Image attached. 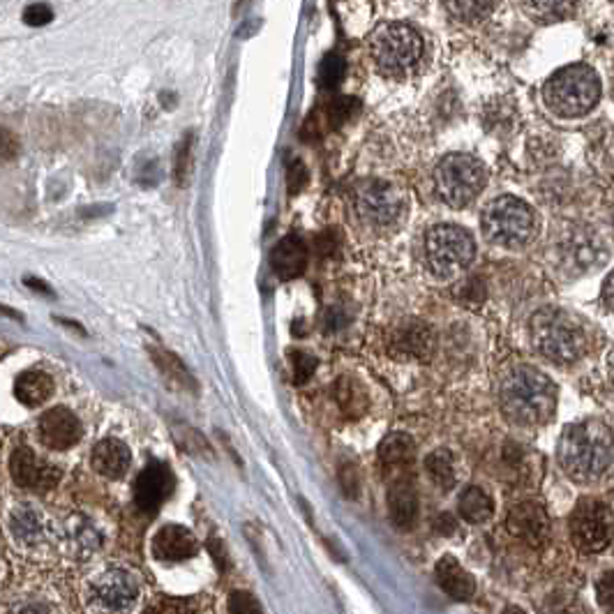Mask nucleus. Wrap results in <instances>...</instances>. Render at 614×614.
<instances>
[{"label": "nucleus", "instance_id": "nucleus-28", "mask_svg": "<svg viewBox=\"0 0 614 614\" xmlns=\"http://www.w3.org/2000/svg\"><path fill=\"white\" fill-rule=\"evenodd\" d=\"M425 472L432 478L437 487L441 490H450L456 485V460H453V453L448 448H437L432 450L428 457H425Z\"/></svg>", "mask_w": 614, "mask_h": 614}, {"label": "nucleus", "instance_id": "nucleus-37", "mask_svg": "<svg viewBox=\"0 0 614 614\" xmlns=\"http://www.w3.org/2000/svg\"><path fill=\"white\" fill-rule=\"evenodd\" d=\"M69 534L75 538V546H81L84 550H93L95 546H100V536L86 519L84 522H72L69 519Z\"/></svg>", "mask_w": 614, "mask_h": 614}, {"label": "nucleus", "instance_id": "nucleus-25", "mask_svg": "<svg viewBox=\"0 0 614 614\" xmlns=\"http://www.w3.org/2000/svg\"><path fill=\"white\" fill-rule=\"evenodd\" d=\"M53 393V379L47 372L28 370L23 375L16 376L14 382V395L16 400L26 407H40L51 397Z\"/></svg>", "mask_w": 614, "mask_h": 614}, {"label": "nucleus", "instance_id": "nucleus-29", "mask_svg": "<svg viewBox=\"0 0 614 614\" xmlns=\"http://www.w3.org/2000/svg\"><path fill=\"white\" fill-rule=\"evenodd\" d=\"M446 10L462 23H478L492 14L497 0H444Z\"/></svg>", "mask_w": 614, "mask_h": 614}, {"label": "nucleus", "instance_id": "nucleus-3", "mask_svg": "<svg viewBox=\"0 0 614 614\" xmlns=\"http://www.w3.org/2000/svg\"><path fill=\"white\" fill-rule=\"evenodd\" d=\"M531 342L540 356L552 363L568 366L582 358L589 349V330L580 317L559 310V307H543L531 317L529 323Z\"/></svg>", "mask_w": 614, "mask_h": 614}, {"label": "nucleus", "instance_id": "nucleus-19", "mask_svg": "<svg viewBox=\"0 0 614 614\" xmlns=\"http://www.w3.org/2000/svg\"><path fill=\"white\" fill-rule=\"evenodd\" d=\"M10 531L19 543L23 546H42L51 538L53 527L51 519L31 503H22L16 506L10 515Z\"/></svg>", "mask_w": 614, "mask_h": 614}, {"label": "nucleus", "instance_id": "nucleus-33", "mask_svg": "<svg viewBox=\"0 0 614 614\" xmlns=\"http://www.w3.org/2000/svg\"><path fill=\"white\" fill-rule=\"evenodd\" d=\"M289 360H292V370H293V384L296 386H302L312 379L314 370H317V358L305 351H292L289 354Z\"/></svg>", "mask_w": 614, "mask_h": 614}, {"label": "nucleus", "instance_id": "nucleus-9", "mask_svg": "<svg viewBox=\"0 0 614 614\" xmlns=\"http://www.w3.org/2000/svg\"><path fill=\"white\" fill-rule=\"evenodd\" d=\"M407 194L386 180H367L356 190V212L366 224L386 229L402 220Z\"/></svg>", "mask_w": 614, "mask_h": 614}, {"label": "nucleus", "instance_id": "nucleus-36", "mask_svg": "<svg viewBox=\"0 0 614 614\" xmlns=\"http://www.w3.org/2000/svg\"><path fill=\"white\" fill-rule=\"evenodd\" d=\"M229 614H264L259 600L249 591H231L227 600Z\"/></svg>", "mask_w": 614, "mask_h": 614}, {"label": "nucleus", "instance_id": "nucleus-4", "mask_svg": "<svg viewBox=\"0 0 614 614\" xmlns=\"http://www.w3.org/2000/svg\"><path fill=\"white\" fill-rule=\"evenodd\" d=\"M543 100L562 118H582L600 100V79L589 65H566L543 86Z\"/></svg>", "mask_w": 614, "mask_h": 614}, {"label": "nucleus", "instance_id": "nucleus-10", "mask_svg": "<svg viewBox=\"0 0 614 614\" xmlns=\"http://www.w3.org/2000/svg\"><path fill=\"white\" fill-rule=\"evenodd\" d=\"M612 510L603 501L584 499L571 515V540L577 550L596 555L612 540Z\"/></svg>", "mask_w": 614, "mask_h": 614}, {"label": "nucleus", "instance_id": "nucleus-2", "mask_svg": "<svg viewBox=\"0 0 614 614\" xmlns=\"http://www.w3.org/2000/svg\"><path fill=\"white\" fill-rule=\"evenodd\" d=\"M556 456L564 474L575 483L599 481L614 460V437L603 420L587 419L564 429Z\"/></svg>", "mask_w": 614, "mask_h": 614}, {"label": "nucleus", "instance_id": "nucleus-45", "mask_svg": "<svg viewBox=\"0 0 614 614\" xmlns=\"http://www.w3.org/2000/svg\"><path fill=\"white\" fill-rule=\"evenodd\" d=\"M503 614H527V612L522 608H518V605H510V608H506V612Z\"/></svg>", "mask_w": 614, "mask_h": 614}, {"label": "nucleus", "instance_id": "nucleus-43", "mask_svg": "<svg viewBox=\"0 0 614 614\" xmlns=\"http://www.w3.org/2000/svg\"><path fill=\"white\" fill-rule=\"evenodd\" d=\"M600 301H603V305L608 307V310H612L614 312V270L608 277H605L603 289H600Z\"/></svg>", "mask_w": 614, "mask_h": 614}, {"label": "nucleus", "instance_id": "nucleus-7", "mask_svg": "<svg viewBox=\"0 0 614 614\" xmlns=\"http://www.w3.org/2000/svg\"><path fill=\"white\" fill-rule=\"evenodd\" d=\"M476 243L472 233L457 224H437L425 236V261L441 280H453L472 266Z\"/></svg>", "mask_w": 614, "mask_h": 614}, {"label": "nucleus", "instance_id": "nucleus-14", "mask_svg": "<svg viewBox=\"0 0 614 614\" xmlns=\"http://www.w3.org/2000/svg\"><path fill=\"white\" fill-rule=\"evenodd\" d=\"M176 487V478L165 462H150L134 483V503L143 513L155 510L171 497Z\"/></svg>", "mask_w": 614, "mask_h": 614}, {"label": "nucleus", "instance_id": "nucleus-27", "mask_svg": "<svg viewBox=\"0 0 614 614\" xmlns=\"http://www.w3.org/2000/svg\"><path fill=\"white\" fill-rule=\"evenodd\" d=\"M460 515L472 522V525H483V522H490L494 515V501L492 497L483 490V487H466L465 492L460 494Z\"/></svg>", "mask_w": 614, "mask_h": 614}, {"label": "nucleus", "instance_id": "nucleus-42", "mask_svg": "<svg viewBox=\"0 0 614 614\" xmlns=\"http://www.w3.org/2000/svg\"><path fill=\"white\" fill-rule=\"evenodd\" d=\"M305 180H307V174H305L302 162H292V169H289V192L296 194V192L305 185Z\"/></svg>", "mask_w": 614, "mask_h": 614}, {"label": "nucleus", "instance_id": "nucleus-16", "mask_svg": "<svg viewBox=\"0 0 614 614\" xmlns=\"http://www.w3.org/2000/svg\"><path fill=\"white\" fill-rule=\"evenodd\" d=\"M84 435L81 420L65 407H53L40 419V439L53 450H68L77 446Z\"/></svg>", "mask_w": 614, "mask_h": 614}, {"label": "nucleus", "instance_id": "nucleus-24", "mask_svg": "<svg viewBox=\"0 0 614 614\" xmlns=\"http://www.w3.org/2000/svg\"><path fill=\"white\" fill-rule=\"evenodd\" d=\"M93 469H95L100 476L109 478V481H116V478L125 476L130 466V448L122 441L118 439H102L100 444L93 448Z\"/></svg>", "mask_w": 614, "mask_h": 614}, {"label": "nucleus", "instance_id": "nucleus-17", "mask_svg": "<svg viewBox=\"0 0 614 614\" xmlns=\"http://www.w3.org/2000/svg\"><path fill=\"white\" fill-rule=\"evenodd\" d=\"M388 515L391 522L397 529L409 531L419 522V494H416V483L411 476L393 478L391 487H388Z\"/></svg>", "mask_w": 614, "mask_h": 614}, {"label": "nucleus", "instance_id": "nucleus-32", "mask_svg": "<svg viewBox=\"0 0 614 614\" xmlns=\"http://www.w3.org/2000/svg\"><path fill=\"white\" fill-rule=\"evenodd\" d=\"M582 0H529L531 10L546 19H566L580 7Z\"/></svg>", "mask_w": 614, "mask_h": 614}, {"label": "nucleus", "instance_id": "nucleus-31", "mask_svg": "<svg viewBox=\"0 0 614 614\" xmlns=\"http://www.w3.org/2000/svg\"><path fill=\"white\" fill-rule=\"evenodd\" d=\"M345 72H347V63L339 53H329V56H323L321 65H319V75H317L319 86H321L323 90L338 88V86L342 84V79H345Z\"/></svg>", "mask_w": 614, "mask_h": 614}, {"label": "nucleus", "instance_id": "nucleus-12", "mask_svg": "<svg viewBox=\"0 0 614 614\" xmlns=\"http://www.w3.org/2000/svg\"><path fill=\"white\" fill-rule=\"evenodd\" d=\"M608 259V249H605L600 236L584 229H573L571 236L562 243V261L571 275H582L589 270H596Z\"/></svg>", "mask_w": 614, "mask_h": 614}, {"label": "nucleus", "instance_id": "nucleus-40", "mask_svg": "<svg viewBox=\"0 0 614 614\" xmlns=\"http://www.w3.org/2000/svg\"><path fill=\"white\" fill-rule=\"evenodd\" d=\"M354 106H356V102L349 100V97H339V100H335L329 109L330 125H335V128H338V125H342V122H345L347 118L354 113Z\"/></svg>", "mask_w": 614, "mask_h": 614}, {"label": "nucleus", "instance_id": "nucleus-11", "mask_svg": "<svg viewBox=\"0 0 614 614\" xmlns=\"http://www.w3.org/2000/svg\"><path fill=\"white\" fill-rule=\"evenodd\" d=\"M90 599L104 612H128L139 600V584L132 573L112 568L97 575L90 587Z\"/></svg>", "mask_w": 614, "mask_h": 614}, {"label": "nucleus", "instance_id": "nucleus-22", "mask_svg": "<svg viewBox=\"0 0 614 614\" xmlns=\"http://www.w3.org/2000/svg\"><path fill=\"white\" fill-rule=\"evenodd\" d=\"M435 575L441 591H446V596H450L453 600H469L476 593V582H474L472 573L466 571L456 556H441L435 566Z\"/></svg>", "mask_w": 614, "mask_h": 614}, {"label": "nucleus", "instance_id": "nucleus-38", "mask_svg": "<svg viewBox=\"0 0 614 614\" xmlns=\"http://www.w3.org/2000/svg\"><path fill=\"white\" fill-rule=\"evenodd\" d=\"M596 600L605 612H614V571H605L596 580Z\"/></svg>", "mask_w": 614, "mask_h": 614}, {"label": "nucleus", "instance_id": "nucleus-15", "mask_svg": "<svg viewBox=\"0 0 614 614\" xmlns=\"http://www.w3.org/2000/svg\"><path fill=\"white\" fill-rule=\"evenodd\" d=\"M506 529L510 531V536L525 540L529 546H543L550 534V518L540 503L522 501L510 509Z\"/></svg>", "mask_w": 614, "mask_h": 614}, {"label": "nucleus", "instance_id": "nucleus-46", "mask_svg": "<svg viewBox=\"0 0 614 614\" xmlns=\"http://www.w3.org/2000/svg\"><path fill=\"white\" fill-rule=\"evenodd\" d=\"M608 367H609V375H612V379H614V349L609 351V356H608Z\"/></svg>", "mask_w": 614, "mask_h": 614}, {"label": "nucleus", "instance_id": "nucleus-39", "mask_svg": "<svg viewBox=\"0 0 614 614\" xmlns=\"http://www.w3.org/2000/svg\"><path fill=\"white\" fill-rule=\"evenodd\" d=\"M339 485L345 490V494L349 499L358 497L360 490V478H358V466L354 462H342L339 465Z\"/></svg>", "mask_w": 614, "mask_h": 614}, {"label": "nucleus", "instance_id": "nucleus-13", "mask_svg": "<svg viewBox=\"0 0 614 614\" xmlns=\"http://www.w3.org/2000/svg\"><path fill=\"white\" fill-rule=\"evenodd\" d=\"M10 474L19 487L26 490H51L60 481V472L49 462L31 450L28 446H19L10 457Z\"/></svg>", "mask_w": 614, "mask_h": 614}, {"label": "nucleus", "instance_id": "nucleus-21", "mask_svg": "<svg viewBox=\"0 0 614 614\" xmlns=\"http://www.w3.org/2000/svg\"><path fill=\"white\" fill-rule=\"evenodd\" d=\"M307 245L298 236H284L270 252V266L280 280H296L307 268Z\"/></svg>", "mask_w": 614, "mask_h": 614}, {"label": "nucleus", "instance_id": "nucleus-1", "mask_svg": "<svg viewBox=\"0 0 614 614\" xmlns=\"http://www.w3.org/2000/svg\"><path fill=\"white\" fill-rule=\"evenodd\" d=\"M503 416L519 428L546 425L556 411V386L546 372L531 366H513L499 382Z\"/></svg>", "mask_w": 614, "mask_h": 614}, {"label": "nucleus", "instance_id": "nucleus-30", "mask_svg": "<svg viewBox=\"0 0 614 614\" xmlns=\"http://www.w3.org/2000/svg\"><path fill=\"white\" fill-rule=\"evenodd\" d=\"M150 354H153V360L158 363V367L165 372L167 376H171V379H174L176 384H180L183 388L196 391V382L192 379L190 370L180 363L178 356H174L167 349H159V347H150Z\"/></svg>", "mask_w": 614, "mask_h": 614}, {"label": "nucleus", "instance_id": "nucleus-18", "mask_svg": "<svg viewBox=\"0 0 614 614\" xmlns=\"http://www.w3.org/2000/svg\"><path fill=\"white\" fill-rule=\"evenodd\" d=\"M435 333L428 323L409 321L391 335V354L397 358L428 360L435 354Z\"/></svg>", "mask_w": 614, "mask_h": 614}, {"label": "nucleus", "instance_id": "nucleus-23", "mask_svg": "<svg viewBox=\"0 0 614 614\" xmlns=\"http://www.w3.org/2000/svg\"><path fill=\"white\" fill-rule=\"evenodd\" d=\"M333 400L349 420L363 419L370 409V395H367L366 384L354 375H342L333 384Z\"/></svg>", "mask_w": 614, "mask_h": 614}, {"label": "nucleus", "instance_id": "nucleus-5", "mask_svg": "<svg viewBox=\"0 0 614 614\" xmlns=\"http://www.w3.org/2000/svg\"><path fill=\"white\" fill-rule=\"evenodd\" d=\"M481 229L492 245L506 249H522L538 233V215L522 199L497 196L483 208Z\"/></svg>", "mask_w": 614, "mask_h": 614}, {"label": "nucleus", "instance_id": "nucleus-20", "mask_svg": "<svg viewBox=\"0 0 614 614\" xmlns=\"http://www.w3.org/2000/svg\"><path fill=\"white\" fill-rule=\"evenodd\" d=\"M199 552V540L190 529L180 525H167L155 534L153 555L159 562H185Z\"/></svg>", "mask_w": 614, "mask_h": 614}, {"label": "nucleus", "instance_id": "nucleus-26", "mask_svg": "<svg viewBox=\"0 0 614 614\" xmlns=\"http://www.w3.org/2000/svg\"><path fill=\"white\" fill-rule=\"evenodd\" d=\"M416 457V444L404 432H391L386 439L379 444V460L386 469H397L404 472Z\"/></svg>", "mask_w": 614, "mask_h": 614}, {"label": "nucleus", "instance_id": "nucleus-41", "mask_svg": "<svg viewBox=\"0 0 614 614\" xmlns=\"http://www.w3.org/2000/svg\"><path fill=\"white\" fill-rule=\"evenodd\" d=\"M51 19L53 12L49 10L47 5H42V3H35V5H31L23 12V22H26L28 26H47Z\"/></svg>", "mask_w": 614, "mask_h": 614}, {"label": "nucleus", "instance_id": "nucleus-44", "mask_svg": "<svg viewBox=\"0 0 614 614\" xmlns=\"http://www.w3.org/2000/svg\"><path fill=\"white\" fill-rule=\"evenodd\" d=\"M16 614H56V612L44 603H28V605H23V608H19V612Z\"/></svg>", "mask_w": 614, "mask_h": 614}, {"label": "nucleus", "instance_id": "nucleus-35", "mask_svg": "<svg viewBox=\"0 0 614 614\" xmlns=\"http://www.w3.org/2000/svg\"><path fill=\"white\" fill-rule=\"evenodd\" d=\"M199 608L194 599H158L146 614H192Z\"/></svg>", "mask_w": 614, "mask_h": 614}, {"label": "nucleus", "instance_id": "nucleus-34", "mask_svg": "<svg viewBox=\"0 0 614 614\" xmlns=\"http://www.w3.org/2000/svg\"><path fill=\"white\" fill-rule=\"evenodd\" d=\"M192 150H194V146H192V134H187V137L178 143V150H176L174 171L178 185H185L187 178H190L192 174Z\"/></svg>", "mask_w": 614, "mask_h": 614}, {"label": "nucleus", "instance_id": "nucleus-6", "mask_svg": "<svg viewBox=\"0 0 614 614\" xmlns=\"http://www.w3.org/2000/svg\"><path fill=\"white\" fill-rule=\"evenodd\" d=\"M423 51V38L407 23H384L370 38L372 60L376 69L388 77L409 75L419 68Z\"/></svg>", "mask_w": 614, "mask_h": 614}, {"label": "nucleus", "instance_id": "nucleus-8", "mask_svg": "<svg viewBox=\"0 0 614 614\" xmlns=\"http://www.w3.org/2000/svg\"><path fill=\"white\" fill-rule=\"evenodd\" d=\"M485 169L476 158L450 153L435 169V187L441 202L450 208H465L476 202L485 187Z\"/></svg>", "mask_w": 614, "mask_h": 614}]
</instances>
